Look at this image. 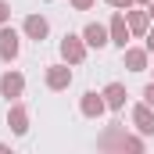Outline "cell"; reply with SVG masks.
<instances>
[{"instance_id":"cell-1","label":"cell","mask_w":154,"mask_h":154,"mask_svg":"<svg viewBox=\"0 0 154 154\" xmlns=\"http://www.w3.org/2000/svg\"><path fill=\"white\" fill-rule=\"evenodd\" d=\"M14 54H18V36H14L11 29H4V32H0V57L7 61V57H14Z\"/></svg>"},{"instance_id":"cell-2","label":"cell","mask_w":154,"mask_h":154,"mask_svg":"<svg viewBox=\"0 0 154 154\" xmlns=\"http://www.w3.org/2000/svg\"><path fill=\"white\" fill-rule=\"evenodd\" d=\"M61 54L68 57V61H82V47H79L75 36H65V43H61Z\"/></svg>"},{"instance_id":"cell-3","label":"cell","mask_w":154,"mask_h":154,"mask_svg":"<svg viewBox=\"0 0 154 154\" xmlns=\"http://www.w3.org/2000/svg\"><path fill=\"white\" fill-rule=\"evenodd\" d=\"M0 90L7 93V100L18 97V93H22V75H4V79H0Z\"/></svg>"},{"instance_id":"cell-4","label":"cell","mask_w":154,"mask_h":154,"mask_svg":"<svg viewBox=\"0 0 154 154\" xmlns=\"http://www.w3.org/2000/svg\"><path fill=\"white\" fill-rule=\"evenodd\" d=\"M47 82H50L54 90H61V86H68V82H72V72H68V68H50Z\"/></svg>"},{"instance_id":"cell-5","label":"cell","mask_w":154,"mask_h":154,"mask_svg":"<svg viewBox=\"0 0 154 154\" xmlns=\"http://www.w3.org/2000/svg\"><path fill=\"white\" fill-rule=\"evenodd\" d=\"M86 43H90V47H104V43H108V32H104L100 25H86Z\"/></svg>"},{"instance_id":"cell-6","label":"cell","mask_w":154,"mask_h":154,"mask_svg":"<svg viewBox=\"0 0 154 154\" xmlns=\"http://www.w3.org/2000/svg\"><path fill=\"white\" fill-rule=\"evenodd\" d=\"M104 97H108V104H111V108H122V104H125V90H122L118 82H111V86L104 90Z\"/></svg>"},{"instance_id":"cell-7","label":"cell","mask_w":154,"mask_h":154,"mask_svg":"<svg viewBox=\"0 0 154 154\" xmlns=\"http://www.w3.org/2000/svg\"><path fill=\"white\" fill-rule=\"evenodd\" d=\"M25 32H29V36H32V39H43V36H47V22L32 14V18L25 22Z\"/></svg>"},{"instance_id":"cell-8","label":"cell","mask_w":154,"mask_h":154,"mask_svg":"<svg viewBox=\"0 0 154 154\" xmlns=\"http://www.w3.org/2000/svg\"><path fill=\"white\" fill-rule=\"evenodd\" d=\"M82 111H86V115H100V111H104V100H100L97 93H86V100H82Z\"/></svg>"},{"instance_id":"cell-9","label":"cell","mask_w":154,"mask_h":154,"mask_svg":"<svg viewBox=\"0 0 154 154\" xmlns=\"http://www.w3.org/2000/svg\"><path fill=\"white\" fill-rule=\"evenodd\" d=\"M136 125H140L143 133H154V118H151L147 108H136Z\"/></svg>"},{"instance_id":"cell-10","label":"cell","mask_w":154,"mask_h":154,"mask_svg":"<svg viewBox=\"0 0 154 154\" xmlns=\"http://www.w3.org/2000/svg\"><path fill=\"white\" fill-rule=\"evenodd\" d=\"M11 129H14V133H25V111H22V108L11 111Z\"/></svg>"},{"instance_id":"cell-11","label":"cell","mask_w":154,"mask_h":154,"mask_svg":"<svg viewBox=\"0 0 154 154\" xmlns=\"http://www.w3.org/2000/svg\"><path fill=\"white\" fill-rule=\"evenodd\" d=\"M111 32H115V43H122V47H125V36H129V32H125V18H115Z\"/></svg>"},{"instance_id":"cell-12","label":"cell","mask_w":154,"mask_h":154,"mask_svg":"<svg viewBox=\"0 0 154 154\" xmlns=\"http://www.w3.org/2000/svg\"><path fill=\"white\" fill-rule=\"evenodd\" d=\"M125 61L133 65V72H140V68H143V54H140V50H129V54H125Z\"/></svg>"},{"instance_id":"cell-13","label":"cell","mask_w":154,"mask_h":154,"mask_svg":"<svg viewBox=\"0 0 154 154\" xmlns=\"http://www.w3.org/2000/svg\"><path fill=\"white\" fill-rule=\"evenodd\" d=\"M143 25H147V18H143V14H133V29H136V32H140V29H143Z\"/></svg>"},{"instance_id":"cell-14","label":"cell","mask_w":154,"mask_h":154,"mask_svg":"<svg viewBox=\"0 0 154 154\" xmlns=\"http://www.w3.org/2000/svg\"><path fill=\"white\" fill-rule=\"evenodd\" d=\"M7 14H11V7H7V4L0 0V22H7Z\"/></svg>"},{"instance_id":"cell-15","label":"cell","mask_w":154,"mask_h":154,"mask_svg":"<svg viewBox=\"0 0 154 154\" xmlns=\"http://www.w3.org/2000/svg\"><path fill=\"white\" fill-rule=\"evenodd\" d=\"M143 97H147V100H151V104H154V82H151V86H147V90H143Z\"/></svg>"},{"instance_id":"cell-16","label":"cell","mask_w":154,"mask_h":154,"mask_svg":"<svg viewBox=\"0 0 154 154\" xmlns=\"http://www.w3.org/2000/svg\"><path fill=\"white\" fill-rule=\"evenodd\" d=\"M147 47H151V50H154V32H151V39H147Z\"/></svg>"},{"instance_id":"cell-17","label":"cell","mask_w":154,"mask_h":154,"mask_svg":"<svg viewBox=\"0 0 154 154\" xmlns=\"http://www.w3.org/2000/svg\"><path fill=\"white\" fill-rule=\"evenodd\" d=\"M75 4H79V7H86V4H90V0H75Z\"/></svg>"},{"instance_id":"cell-18","label":"cell","mask_w":154,"mask_h":154,"mask_svg":"<svg viewBox=\"0 0 154 154\" xmlns=\"http://www.w3.org/2000/svg\"><path fill=\"white\" fill-rule=\"evenodd\" d=\"M111 4H118V7H122V4H129V0H111Z\"/></svg>"},{"instance_id":"cell-19","label":"cell","mask_w":154,"mask_h":154,"mask_svg":"<svg viewBox=\"0 0 154 154\" xmlns=\"http://www.w3.org/2000/svg\"><path fill=\"white\" fill-rule=\"evenodd\" d=\"M151 14H154V7H151Z\"/></svg>"}]
</instances>
